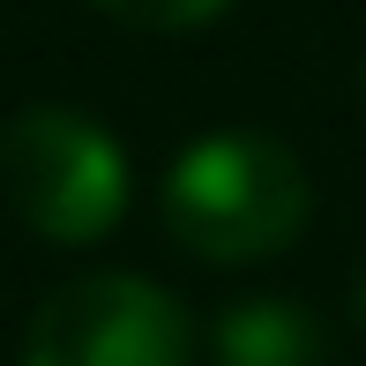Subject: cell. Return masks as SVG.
Returning <instances> with one entry per match:
<instances>
[{
  "instance_id": "obj_3",
  "label": "cell",
  "mask_w": 366,
  "mask_h": 366,
  "mask_svg": "<svg viewBox=\"0 0 366 366\" xmlns=\"http://www.w3.org/2000/svg\"><path fill=\"white\" fill-rule=\"evenodd\" d=\"M23 366H194V322L164 285L97 269L38 299Z\"/></svg>"
},
{
  "instance_id": "obj_4",
  "label": "cell",
  "mask_w": 366,
  "mask_h": 366,
  "mask_svg": "<svg viewBox=\"0 0 366 366\" xmlns=\"http://www.w3.org/2000/svg\"><path fill=\"white\" fill-rule=\"evenodd\" d=\"M217 366H329V337L307 299H239L209 329Z\"/></svg>"
},
{
  "instance_id": "obj_6",
  "label": "cell",
  "mask_w": 366,
  "mask_h": 366,
  "mask_svg": "<svg viewBox=\"0 0 366 366\" xmlns=\"http://www.w3.org/2000/svg\"><path fill=\"white\" fill-rule=\"evenodd\" d=\"M352 314H359V329H366V277H359V292H352Z\"/></svg>"
},
{
  "instance_id": "obj_1",
  "label": "cell",
  "mask_w": 366,
  "mask_h": 366,
  "mask_svg": "<svg viewBox=\"0 0 366 366\" xmlns=\"http://www.w3.org/2000/svg\"><path fill=\"white\" fill-rule=\"evenodd\" d=\"M157 217L194 262H269L307 232L314 187L292 142L262 127H217L164 164Z\"/></svg>"
},
{
  "instance_id": "obj_5",
  "label": "cell",
  "mask_w": 366,
  "mask_h": 366,
  "mask_svg": "<svg viewBox=\"0 0 366 366\" xmlns=\"http://www.w3.org/2000/svg\"><path fill=\"white\" fill-rule=\"evenodd\" d=\"M90 8L120 15L135 30H202V23H217L232 0H90Z\"/></svg>"
},
{
  "instance_id": "obj_2",
  "label": "cell",
  "mask_w": 366,
  "mask_h": 366,
  "mask_svg": "<svg viewBox=\"0 0 366 366\" xmlns=\"http://www.w3.org/2000/svg\"><path fill=\"white\" fill-rule=\"evenodd\" d=\"M0 202L38 239L90 247L127 217V157L90 112L30 105L0 127Z\"/></svg>"
},
{
  "instance_id": "obj_7",
  "label": "cell",
  "mask_w": 366,
  "mask_h": 366,
  "mask_svg": "<svg viewBox=\"0 0 366 366\" xmlns=\"http://www.w3.org/2000/svg\"><path fill=\"white\" fill-rule=\"evenodd\" d=\"M359 105H366V68H359Z\"/></svg>"
}]
</instances>
